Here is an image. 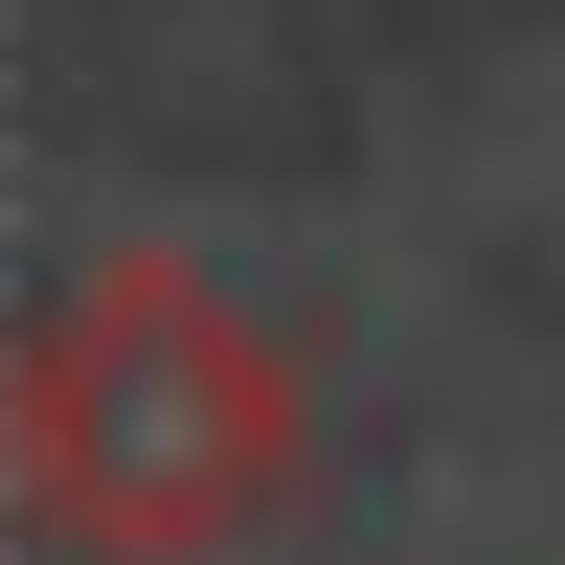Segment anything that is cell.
Instances as JSON below:
<instances>
[{
  "instance_id": "cell-1",
  "label": "cell",
  "mask_w": 565,
  "mask_h": 565,
  "mask_svg": "<svg viewBox=\"0 0 565 565\" xmlns=\"http://www.w3.org/2000/svg\"><path fill=\"white\" fill-rule=\"evenodd\" d=\"M317 476V385L226 271L68 249L0 317V521L45 565H226Z\"/></svg>"
}]
</instances>
